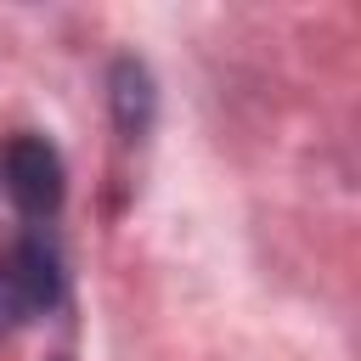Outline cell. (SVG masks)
Returning a JSON list of instances; mask_svg holds the SVG:
<instances>
[{
    "label": "cell",
    "instance_id": "7a4b0ae2",
    "mask_svg": "<svg viewBox=\"0 0 361 361\" xmlns=\"http://www.w3.org/2000/svg\"><path fill=\"white\" fill-rule=\"evenodd\" d=\"M62 299V259L51 243L23 237L0 254V327H23Z\"/></svg>",
    "mask_w": 361,
    "mask_h": 361
},
{
    "label": "cell",
    "instance_id": "6da1fadb",
    "mask_svg": "<svg viewBox=\"0 0 361 361\" xmlns=\"http://www.w3.org/2000/svg\"><path fill=\"white\" fill-rule=\"evenodd\" d=\"M0 192L11 197L17 214L28 220H51L62 209V192H68V175H62V152L45 141V135H11L0 147Z\"/></svg>",
    "mask_w": 361,
    "mask_h": 361
}]
</instances>
